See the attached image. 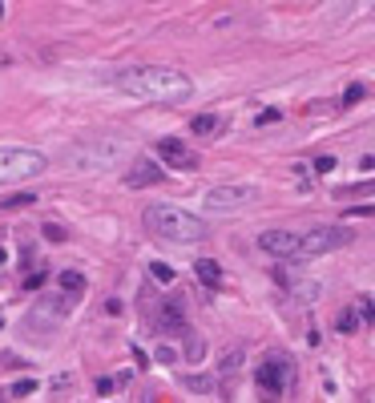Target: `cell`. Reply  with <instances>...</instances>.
Listing matches in <instances>:
<instances>
[{
  "label": "cell",
  "instance_id": "9c48e42d",
  "mask_svg": "<svg viewBox=\"0 0 375 403\" xmlns=\"http://www.w3.org/2000/svg\"><path fill=\"white\" fill-rule=\"evenodd\" d=\"M129 190H145V186H158V182H165V169L154 162V158H134V166H129V174L121 178Z\"/></svg>",
  "mask_w": 375,
  "mask_h": 403
},
{
  "label": "cell",
  "instance_id": "3957f363",
  "mask_svg": "<svg viewBox=\"0 0 375 403\" xmlns=\"http://www.w3.org/2000/svg\"><path fill=\"white\" fill-rule=\"evenodd\" d=\"M48 158L37 153V149H24V145H8L0 149V186H17V182H28L37 174H45Z\"/></svg>",
  "mask_w": 375,
  "mask_h": 403
},
{
  "label": "cell",
  "instance_id": "2e32d148",
  "mask_svg": "<svg viewBox=\"0 0 375 403\" xmlns=\"http://www.w3.org/2000/svg\"><path fill=\"white\" fill-rule=\"evenodd\" d=\"M202 355H206V343H202V339H194V335L186 331V359H194V363H198Z\"/></svg>",
  "mask_w": 375,
  "mask_h": 403
},
{
  "label": "cell",
  "instance_id": "5bb4252c",
  "mask_svg": "<svg viewBox=\"0 0 375 403\" xmlns=\"http://www.w3.org/2000/svg\"><path fill=\"white\" fill-rule=\"evenodd\" d=\"M0 206H4V210H24V206H37V194H8Z\"/></svg>",
  "mask_w": 375,
  "mask_h": 403
},
{
  "label": "cell",
  "instance_id": "d6986e66",
  "mask_svg": "<svg viewBox=\"0 0 375 403\" xmlns=\"http://www.w3.org/2000/svg\"><path fill=\"white\" fill-rule=\"evenodd\" d=\"M351 310L359 315V323H372V294H363V299H359Z\"/></svg>",
  "mask_w": 375,
  "mask_h": 403
},
{
  "label": "cell",
  "instance_id": "277c9868",
  "mask_svg": "<svg viewBox=\"0 0 375 403\" xmlns=\"http://www.w3.org/2000/svg\"><path fill=\"white\" fill-rule=\"evenodd\" d=\"M258 198H262V190L258 186H246V182H230V186H214V190H206V210L210 214H238V210H250Z\"/></svg>",
  "mask_w": 375,
  "mask_h": 403
},
{
  "label": "cell",
  "instance_id": "9a60e30c",
  "mask_svg": "<svg viewBox=\"0 0 375 403\" xmlns=\"http://www.w3.org/2000/svg\"><path fill=\"white\" fill-rule=\"evenodd\" d=\"M367 97V85L363 81H355V85H347V93H343V105H359Z\"/></svg>",
  "mask_w": 375,
  "mask_h": 403
},
{
  "label": "cell",
  "instance_id": "30bf717a",
  "mask_svg": "<svg viewBox=\"0 0 375 403\" xmlns=\"http://www.w3.org/2000/svg\"><path fill=\"white\" fill-rule=\"evenodd\" d=\"M194 274H198V283L210 286V290L222 286V266H218L214 259H198V262H194Z\"/></svg>",
  "mask_w": 375,
  "mask_h": 403
},
{
  "label": "cell",
  "instance_id": "7402d4cb",
  "mask_svg": "<svg viewBox=\"0 0 375 403\" xmlns=\"http://www.w3.org/2000/svg\"><path fill=\"white\" fill-rule=\"evenodd\" d=\"M45 238H48V242H65L69 234H65V230H61L57 222H48V226H45Z\"/></svg>",
  "mask_w": 375,
  "mask_h": 403
},
{
  "label": "cell",
  "instance_id": "8fae6325",
  "mask_svg": "<svg viewBox=\"0 0 375 403\" xmlns=\"http://www.w3.org/2000/svg\"><path fill=\"white\" fill-rule=\"evenodd\" d=\"M218 129H222V118H214V113H198V118L190 121V133L194 138H210Z\"/></svg>",
  "mask_w": 375,
  "mask_h": 403
},
{
  "label": "cell",
  "instance_id": "ffe728a7",
  "mask_svg": "<svg viewBox=\"0 0 375 403\" xmlns=\"http://www.w3.org/2000/svg\"><path fill=\"white\" fill-rule=\"evenodd\" d=\"M186 387L190 391H210L214 379H206V375H186Z\"/></svg>",
  "mask_w": 375,
  "mask_h": 403
},
{
  "label": "cell",
  "instance_id": "5b68a950",
  "mask_svg": "<svg viewBox=\"0 0 375 403\" xmlns=\"http://www.w3.org/2000/svg\"><path fill=\"white\" fill-rule=\"evenodd\" d=\"M343 246H351V230L347 226H319V230H311V234H299V259L303 254H331V250H343Z\"/></svg>",
  "mask_w": 375,
  "mask_h": 403
},
{
  "label": "cell",
  "instance_id": "44dd1931",
  "mask_svg": "<svg viewBox=\"0 0 375 403\" xmlns=\"http://www.w3.org/2000/svg\"><path fill=\"white\" fill-rule=\"evenodd\" d=\"M33 391H37V383L33 379H17L12 383V395H33Z\"/></svg>",
  "mask_w": 375,
  "mask_h": 403
},
{
  "label": "cell",
  "instance_id": "cb8c5ba5",
  "mask_svg": "<svg viewBox=\"0 0 375 403\" xmlns=\"http://www.w3.org/2000/svg\"><path fill=\"white\" fill-rule=\"evenodd\" d=\"M282 113L279 109H262V113H258V125H271V121H279Z\"/></svg>",
  "mask_w": 375,
  "mask_h": 403
},
{
  "label": "cell",
  "instance_id": "d4e9b609",
  "mask_svg": "<svg viewBox=\"0 0 375 403\" xmlns=\"http://www.w3.org/2000/svg\"><path fill=\"white\" fill-rule=\"evenodd\" d=\"M174 359H178L174 347H158V363H174Z\"/></svg>",
  "mask_w": 375,
  "mask_h": 403
},
{
  "label": "cell",
  "instance_id": "83f0119b",
  "mask_svg": "<svg viewBox=\"0 0 375 403\" xmlns=\"http://www.w3.org/2000/svg\"><path fill=\"white\" fill-rule=\"evenodd\" d=\"M0 262H4V250H0Z\"/></svg>",
  "mask_w": 375,
  "mask_h": 403
},
{
  "label": "cell",
  "instance_id": "7a4b0ae2",
  "mask_svg": "<svg viewBox=\"0 0 375 403\" xmlns=\"http://www.w3.org/2000/svg\"><path fill=\"white\" fill-rule=\"evenodd\" d=\"M141 222H145V230L154 238L174 242V246H190V242H202V238L210 234L206 218L182 210V206H145Z\"/></svg>",
  "mask_w": 375,
  "mask_h": 403
},
{
  "label": "cell",
  "instance_id": "4fadbf2b",
  "mask_svg": "<svg viewBox=\"0 0 375 403\" xmlns=\"http://www.w3.org/2000/svg\"><path fill=\"white\" fill-rule=\"evenodd\" d=\"M238 367H242V351H226V355H222V367H218V371H222V379H235L238 375Z\"/></svg>",
  "mask_w": 375,
  "mask_h": 403
},
{
  "label": "cell",
  "instance_id": "e0dca14e",
  "mask_svg": "<svg viewBox=\"0 0 375 403\" xmlns=\"http://www.w3.org/2000/svg\"><path fill=\"white\" fill-rule=\"evenodd\" d=\"M335 327H339V331H343V335H351L355 327H359V315H355V310L347 307V310H343V315H339V323H335Z\"/></svg>",
  "mask_w": 375,
  "mask_h": 403
},
{
  "label": "cell",
  "instance_id": "4316f807",
  "mask_svg": "<svg viewBox=\"0 0 375 403\" xmlns=\"http://www.w3.org/2000/svg\"><path fill=\"white\" fill-rule=\"evenodd\" d=\"M0 21H4V4H0Z\"/></svg>",
  "mask_w": 375,
  "mask_h": 403
},
{
  "label": "cell",
  "instance_id": "7c38bea8",
  "mask_svg": "<svg viewBox=\"0 0 375 403\" xmlns=\"http://www.w3.org/2000/svg\"><path fill=\"white\" fill-rule=\"evenodd\" d=\"M57 283H61L65 294H81V290H85V279H81L77 270H61V274H57Z\"/></svg>",
  "mask_w": 375,
  "mask_h": 403
},
{
  "label": "cell",
  "instance_id": "8992f818",
  "mask_svg": "<svg viewBox=\"0 0 375 403\" xmlns=\"http://www.w3.org/2000/svg\"><path fill=\"white\" fill-rule=\"evenodd\" d=\"M291 383V363L282 355H271L262 367H258V400L262 403H279L282 391Z\"/></svg>",
  "mask_w": 375,
  "mask_h": 403
},
{
  "label": "cell",
  "instance_id": "6da1fadb",
  "mask_svg": "<svg viewBox=\"0 0 375 403\" xmlns=\"http://www.w3.org/2000/svg\"><path fill=\"white\" fill-rule=\"evenodd\" d=\"M113 89L134 101H154V105H182L194 97V81L165 65H134L113 77Z\"/></svg>",
  "mask_w": 375,
  "mask_h": 403
},
{
  "label": "cell",
  "instance_id": "603a6c76",
  "mask_svg": "<svg viewBox=\"0 0 375 403\" xmlns=\"http://www.w3.org/2000/svg\"><path fill=\"white\" fill-rule=\"evenodd\" d=\"M41 283H45V270H37V274H24V290H37Z\"/></svg>",
  "mask_w": 375,
  "mask_h": 403
},
{
  "label": "cell",
  "instance_id": "ac0fdd59",
  "mask_svg": "<svg viewBox=\"0 0 375 403\" xmlns=\"http://www.w3.org/2000/svg\"><path fill=\"white\" fill-rule=\"evenodd\" d=\"M149 274H154L158 283H174V266H170V262H154V266H149Z\"/></svg>",
  "mask_w": 375,
  "mask_h": 403
},
{
  "label": "cell",
  "instance_id": "484cf974",
  "mask_svg": "<svg viewBox=\"0 0 375 403\" xmlns=\"http://www.w3.org/2000/svg\"><path fill=\"white\" fill-rule=\"evenodd\" d=\"M315 169H319V174H331V169H335V158H331V153H327V158H319Z\"/></svg>",
  "mask_w": 375,
  "mask_h": 403
},
{
  "label": "cell",
  "instance_id": "52a82bcc",
  "mask_svg": "<svg viewBox=\"0 0 375 403\" xmlns=\"http://www.w3.org/2000/svg\"><path fill=\"white\" fill-rule=\"evenodd\" d=\"M158 158H162L170 169H198V149L182 138H162L158 142Z\"/></svg>",
  "mask_w": 375,
  "mask_h": 403
},
{
  "label": "cell",
  "instance_id": "ba28073f",
  "mask_svg": "<svg viewBox=\"0 0 375 403\" xmlns=\"http://www.w3.org/2000/svg\"><path fill=\"white\" fill-rule=\"evenodd\" d=\"M258 250H266L275 259H299V234L295 230H262L258 234Z\"/></svg>",
  "mask_w": 375,
  "mask_h": 403
}]
</instances>
